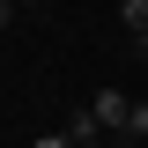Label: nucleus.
Instances as JSON below:
<instances>
[{
  "mask_svg": "<svg viewBox=\"0 0 148 148\" xmlns=\"http://www.w3.org/2000/svg\"><path fill=\"white\" fill-rule=\"evenodd\" d=\"M141 52H148V37H141Z\"/></svg>",
  "mask_w": 148,
  "mask_h": 148,
  "instance_id": "obj_9",
  "label": "nucleus"
},
{
  "mask_svg": "<svg viewBox=\"0 0 148 148\" xmlns=\"http://www.w3.org/2000/svg\"><path fill=\"white\" fill-rule=\"evenodd\" d=\"M89 111H96V126H104V133H126V111H133V96H126V89H104Z\"/></svg>",
  "mask_w": 148,
  "mask_h": 148,
  "instance_id": "obj_1",
  "label": "nucleus"
},
{
  "mask_svg": "<svg viewBox=\"0 0 148 148\" xmlns=\"http://www.w3.org/2000/svg\"><path fill=\"white\" fill-rule=\"evenodd\" d=\"M15 15H22V8H15V0H0V30H8V22H15Z\"/></svg>",
  "mask_w": 148,
  "mask_h": 148,
  "instance_id": "obj_6",
  "label": "nucleus"
},
{
  "mask_svg": "<svg viewBox=\"0 0 148 148\" xmlns=\"http://www.w3.org/2000/svg\"><path fill=\"white\" fill-rule=\"evenodd\" d=\"M119 22H126L133 45H141V37H148V0H119Z\"/></svg>",
  "mask_w": 148,
  "mask_h": 148,
  "instance_id": "obj_2",
  "label": "nucleus"
},
{
  "mask_svg": "<svg viewBox=\"0 0 148 148\" xmlns=\"http://www.w3.org/2000/svg\"><path fill=\"white\" fill-rule=\"evenodd\" d=\"M74 148H104V141H74Z\"/></svg>",
  "mask_w": 148,
  "mask_h": 148,
  "instance_id": "obj_7",
  "label": "nucleus"
},
{
  "mask_svg": "<svg viewBox=\"0 0 148 148\" xmlns=\"http://www.w3.org/2000/svg\"><path fill=\"white\" fill-rule=\"evenodd\" d=\"M15 8H37V0H15Z\"/></svg>",
  "mask_w": 148,
  "mask_h": 148,
  "instance_id": "obj_8",
  "label": "nucleus"
},
{
  "mask_svg": "<svg viewBox=\"0 0 148 148\" xmlns=\"http://www.w3.org/2000/svg\"><path fill=\"white\" fill-rule=\"evenodd\" d=\"M30 148H74V141H67V133H37Z\"/></svg>",
  "mask_w": 148,
  "mask_h": 148,
  "instance_id": "obj_5",
  "label": "nucleus"
},
{
  "mask_svg": "<svg viewBox=\"0 0 148 148\" xmlns=\"http://www.w3.org/2000/svg\"><path fill=\"white\" fill-rule=\"evenodd\" d=\"M96 133H104V126H96V111L82 104V111H74V119H67V141H96Z\"/></svg>",
  "mask_w": 148,
  "mask_h": 148,
  "instance_id": "obj_3",
  "label": "nucleus"
},
{
  "mask_svg": "<svg viewBox=\"0 0 148 148\" xmlns=\"http://www.w3.org/2000/svg\"><path fill=\"white\" fill-rule=\"evenodd\" d=\"M126 133H133V141L148 133V104H133V111H126Z\"/></svg>",
  "mask_w": 148,
  "mask_h": 148,
  "instance_id": "obj_4",
  "label": "nucleus"
}]
</instances>
